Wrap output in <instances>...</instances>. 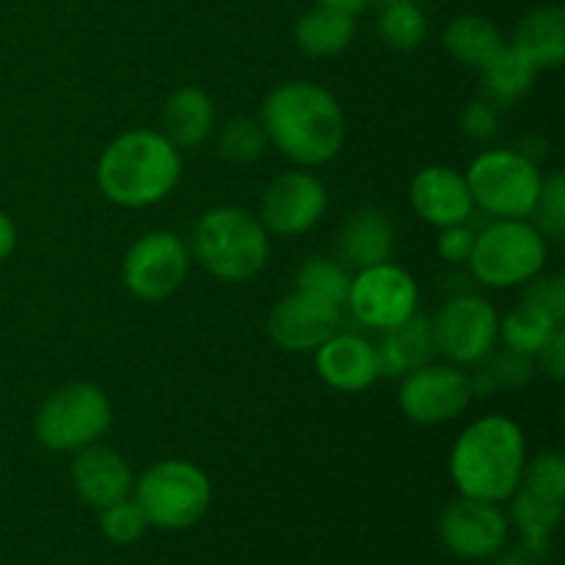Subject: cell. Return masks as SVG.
Segmentation results:
<instances>
[{"instance_id":"obj_19","label":"cell","mask_w":565,"mask_h":565,"mask_svg":"<svg viewBox=\"0 0 565 565\" xmlns=\"http://www.w3.org/2000/svg\"><path fill=\"white\" fill-rule=\"evenodd\" d=\"M436 351L434 323L423 315L414 312L412 318L403 320L401 326L386 331L384 342L375 348V364H379V379H397L408 370L428 362Z\"/></svg>"},{"instance_id":"obj_34","label":"cell","mask_w":565,"mask_h":565,"mask_svg":"<svg viewBox=\"0 0 565 565\" xmlns=\"http://www.w3.org/2000/svg\"><path fill=\"white\" fill-rule=\"evenodd\" d=\"M489 373L494 375L497 386L519 390V386L527 384L530 375H533V362H530V356H524V353L502 351L500 356L494 359V364H491Z\"/></svg>"},{"instance_id":"obj_32","label":"cell","mask_w":565,"mask_h":565,"mask_svg":"<svg viewBox=\"0 0 565 565\" xmlns=\"http://www.w3.org/2000/svg\"><path fill=\"white\" fill-rule=\"evenodd\" d=\"M533 213L539 215V224L544 226V232L561 241L565 232V177L561 171L544 180Z\"/></svg>"},{"instance_id":"obj_30","label":"cell","mask_w":565,"mask_h":565,"mask_svg":"<svg viewBox=\"0 0 565 565\" xmlns=\"http://www.w3.org/2000/svg\"><path fill=\"white\" fill-rule=\"evenodd\" d=\"M522 489L544 497V500L563 502L565 500V461L561 452H541L533 463H524Z\"/></svg>"},{"instance_id":"obj_33","label":"cell","mask_w":565,"mask_h":565,"mask_svg":"<svg viewBox=\"0 0 565 565\" xmlns=\"http://www.w3.org/2000/svg\"><path fill=\"white\" fill-rule=\"evenodd\" d=\"M524 301L533 303L535 309L550 315L552 320L563 323L565 320V281L563 276H546V279H539L527 290Z\"/></svg>"},{"instance_id":"obj_13","label":"cell","mask_w":565,"mask_h":565,"mask_svg":"<svg viewBox=\"0 0 565 565\" xmlns=\"http://www.w3.org/2000/svg\"><path fill=\"white\" fill-rule=\"evenodd\" d=\"M439 535L452 555L463 561H486L505 546L508 516L497 508V502L461 497L441 513Z\"/></svg>"},{"instance_id":"obj_1","label":"cell","mask_w":565,"mask_h":565,"mask_svg":"<svg viewBox=\"0 0 565 565\" xmlns=\"http://www.w3.org/2000/svg\"><path fill=\"white\" fill-rule=\"evenodd\" d=\"M263 130L301 166L329 163L345 143V114L318 83L296 81L274 88L263 103Z\"/></svg>"},{"instance_id":"obj_35","label":"cell","mask_w":565,"mask_h":565,"mask_svg":"<svg viewBox=\"0 0 565 565\" xmlns=\"http://www.w3.org/2000/svg\"><path fill=\"white\" fill-rule=\"evenodd\" d=\"M475 237H478V232L469 230L467 224L445 226L439 235V254L447 263H463V259H469V254H472Z\"/></svg>"},{"instance_id":"obj_25","label":"cell","mask_w":565,"mask_h":565,"mask_svg":"<svg viewBox=\"0 0 565 565\" xmlns=\"http://www.w3.org/2000/svg\"><path fill=\"white\" fill-rule=\"evenodd\" d=\"M483 88L494 103H513L524 97L535 81V66L513 44H502L483 66Z\"/></svg>"},{"instance_id":"obj_37","label":"cell","mask_w":565,"mask_h":565,"mask_svg":"<svg viewBox=\"0 0 565 565\" xmlns=\"http://www.w3.org/2000/svg\"><path fill=\"white\" fill-rule=\"evenodd\" d=\"M541 362H544V370L555 381H561L565 375V329L563 323L552 331V337L546 340V345L541 348Z\"/></svg>"},{"instance_id":"obj_22","label":"cell","mask_w":565,"mask_h":565,"mask_svg":"<svg viewBox=\"0 0 565 565\" xmlns=\"http://www.w3.org/2000/svg\"><path fill=\"white\" fill-rule=\"evenodd\" d=\"M213 103L199 88H180L163 108V136L180 149H196L213 130Z\"/></svg>"},{"instance_id":"obj_24","label":"cell","mask_w":565,"mask_h":565,"mask_svg":"<svg viewBox=\"0 0 565 565\" xmlns=\"http://www.w3.org/2000/svg\"><path fill=\"white\" fill-rule=\"evenodd\" d=\"M505 44L500 28L478 14H461L447 22L445 47L458 64L480 70Z\"/></svg>"},{"instance_id":"obj_10","label":"cell","mask_w":565,"mask_h":565,"mask_svg":"<svg viewBox=\"0 0 565 565\" xmlns=\"http://www.w3.org/2000/svg\"><path fill=\"white\" fill-rule=\"evenodd\" d=\"M417 281L392 263L370 265L351 279L348 301L356 320L373 329L390 331L417 312Z\"/></svg>"},{"instance_id":"obj_15","label":"cell","mask_w":565,"mask_h":565,"mask_svg":"<svg viewBox=\"0 0 565 565\" xmlns=\"http://www.w3.org/2000/svg\"><path fill=\"white\" fill-rule=\"evenodd\" d=\"M342 307L315 298L309 292L292 290L274 307L268 320L270 340L290 353L318 351L329 337L337 334Z\"/></svg>"},{"instance_id":"obj_7","label":"cell","mask_w":565,"mask_h":565,"mask_svg":"<svg viewBox=\"0 0 565 565\" xmlns=\"http://www.w3.org/2000/svg\"><path fill=\"white\" fill-rule=\"evenodd\" d=\"M546 243L535 226L500 218L475 237L469 265L478 281L489 287H516L544 270Z\"/></svg>"},{"instance_id":"obj_9","label":"cell","mask_w":565,"mask_h":565,"mask_svg":"<svg viewBox=\"0 0 565 565\" xmlns=\"http://www.w3.org/2000/svg\"><path fill=\"white\" fill-rule=\"evenodd\" d=\"M191 257L185 243L171 232H149L127 252L121 276L127 290L141 301H163L185 281Z\"/></svg>"},{"instance_id":"obj_6","label":"cell","mask_w":565,"mask_h":565,"mask_svg":"<svg viewBox=\"0 0 565 565\" xmlns=\"http://www.w3.org/2000/svg\"><path fill=\"white\" fill-rule=\"evenodd\" d=\"M132 491L147 524L160 530L191 527L207 513L213 500L207 475L188 461L154 463L138 478Z\"/></svg>"},{"instance_id":"obj_14","label":"cell","mask_w":565,"mask_h":565,"mask_svg":"<svg viewBox=\"0 0 565 565\" xmlns=\"http://www.w3.org/2000/svg\"><path fill=\"white\" fill-rule=\"evenodd\" d=\"M329 193L318 177L307 171H287L279 174L268 185L263 196V226H268L274 235L292 237L312 230L326 213Z\"/></svg>"},{"instance_id":"obj_41","label":"cell","mask_w":565,"mask_h":565,"mask_svg":"<svg viewBox=\"0 0 565 565\" xmlns=\"http://www.w3.org/2000/svg\"><path fill=\"white\" fill-rule=\"evenodd\" d=\"M315 3L331 6V9L348 11V14H356V11H362L364 6H367V0H315Z\"/></svg>"},{"instance_id":"obj_3","label":"cell","mask_w":565,"mask_h":565,"mask_svg":"<svg viewBox=\"0 0 565 565\" xmlns=\"http://www.w3.org/2000/svg\"><path fill=\"white\" fill-rule=\"evenodd\" d=\"M524 458L522 428L508 417H483L458 436L450 475L463 497L502 502L522 483Z\"/></svg>"},{"instance_id":"obj_42","label":"cell","mask_w":565,"mask_h":565,"mask_svg":"<svg viewBox=\"0 0 565 565\" xmlns=\"http://www.w3.org/2000/svg\"><path fill=\"white\" fill-rule=\"evenodd\" d=\"M384 3H395V0H384Z\"/></svg>"},{"instance_id":"obj_8","label":"cell","mask_w":565,"mask_h":565,"mask_svg":"<svg viewBox=\"0 0 565 565\" xmlns=\"http://www.w3.org/2000/svg\"><path fill=\"white\" fill-rule=\"evenodd\" d=\"M110 403L94 384H66L36 414V439L53 452H77L110 428Z\"/></svg>"},{"instance_id":"obj_20","label":"cell","mask_w":565,"mask_h":565,"mask_svg":"<svg viewBox=\"0 0 565 565\" xmlns=\"http://www.w3.org/2000/svg\"><path fill=\"white\" fill-rule=\"evenodd\" d=\"M511 44L535 70H557L565 61V11L561 6L530 11L513 31Z\"/></svg>"},{"instance_id":"obj_38","label":"cell","mask_w":565,"mask_h":565,"mask_svg":"<svg viewBox=\"0 0 565 565\" xmlns=\"http://www.w3.org/2000/svg\"><path fill=\"white\" fill-rule=\"evenodd\" d=\"M17 246V230L11 224V218L6 213H0V263L14 252Z\"/></svg>"},{"instance_id":"obj_23","label":"cell","mask_w":565,"mask_h":565,"mask_svg":"<svg viewBox=\"0 0 565 565\" xmlns=\"http://www.w3.org/2000/svg\"><path fill=\"white\" fill-rule=\"evenodd\" d=\"M356 22L353 14L331 6H315L296 22V42L309 55H337L353 42Z\"/></svg>"},{"instance_id":"obj_29","label":"cell","mask_w":565,"mask_h":565,"mask_svg":"<svg viewBox=\"0 0 565 565\" xmlns=\"http://www.w3.org/2000/svg\"><path fill=\"white\" fill-rule=\"evenodd\" d=\"M265 147H268V136H265L263 125L246 119V116L232 119L218 136V152L230 163H254V160L263 158Z\"/></svg>"},{"instance_id":"obj_11","label":"cell","mask_w":565,"mask_h":565,"mask_svg":"<svg viewBox=\"0 0 565 565\" xmlns=\"http://www.w3.org/2000/svg\"><path fill=\"white\" fill-rule=\"evenodd\" d=\"M500 318L478 296H458L441 307L434 323L436 348L456 364H478L494 348Z\"/></svg>"},{"instance_id":"obj_12","label":"cell","mask_w":565,"mask_h":565,"mask_svg":"<svg viewBox=\"0 0 565 565\" xmlns=\"http://www.w3.org/2000/svg\"><path fill=\"white\" fill-rule=\"evenodd\" d=\"M472 401L469 375L441 364H419L403 375L401 408L408 419L423 425H441L463 414Z\"/></svg>"},{"instance_id":"obj_31","label":"cell","mask_w":565,"mask_h":565,"mask_svg":"<svg viewBox=\"0 0 565 565\" xmlns=\"http://www.w3.org/2000/svg\"><path fill=\"white\" fill-rule=\"evenodd\" d=\"M147 516L143 511L138 508L136 500H119L114 505L103 508V516H99V530L108 541L114 544L127 546V544H136L143 533H147Z\"/></svg>"},{"instance_id":"obj_21","label":"cell","mask_w":565,"mask_h":565,"mask_svg":"<svg viewBox=\"0 0 565 565\" xmlns=\"http://www.w3.org/2000/svg\"><path fill=\"white\" fill-rule=\"evenodd\" d=\"M337 246L351 268L362 270L370 265L390 263L392 252H395V226L386 215L375 213V210H362L342 226Z\"/></svg>"},{"instance_id":"obj_5","label":"cell","mask_w":565,"mask_h":565,"mask_svg":"<svg viewBox=\"0 0 565 565\" xmlns=\"http://www.w3.org/2000/svg\"><path fill=\"white\" fill-rule=\"evenodd\" d=\"M467 185L472 202L489 215L524 221L527 215H533L535 204H539L544 177L527 154L511 152V149H491L472 160L467 171Z\"/></svg>"},{"instance_id":"obj_2","label":"cell","mask_w":565,"mask_h":565,"mask_svg":"<svg viewBox=\"0 0 565 565\" xmlns=\"http://www.w3.org/2000/svg\"><path fill=\"white\" fill-rule=\"evenodd\" d=\"M182 160L174 143L154 130H130L105 147L97 185L121 207H149L174 191Z\"/></svg>"},{"instance_id":"obj_40","label":"cell","mask_w":565,"mask_h":565,"mask_svg":"<svg viewBox=\"0 0 565 565\" xmlns=\"http://www.w3.org/2000/svg\"><path fill=\"white\" fill-rule=\"evenodd\" d=\"M491 565H535V563L530 561L522 550H519V552H497L494 563Z\"/></svg>"},{"instance_id":"obj_27","label":"cell","mask_w":565,"mask_h":565,"mask_svg":"<svg viewBox=\"0 0 565 565\" xmlns=\"http://www.w3.org/2000/svg\"><path fill=\"white\" fill-rule=\"evenodd\" d=\"M296 290L342 307L348 301V290H351V276H348L345 265L334 263V259L312 257L298 270Z\"/></svg>"},{"instance_id":"obj_16","label":"cell","mask_w":565,"mask_h":565,"mask_svg":"<svg viewBox=\"0 0 565 565\" xmlns=\"http://www.w3.org/2000/svg\"><path fill=\"white\" fill-rule=\"evenodd\" d=\"M408 196H412L419 218L441 226V230L452 224H467L475 210L467 177L447 169V166H430V169L419 171L414 177Z\"/></svg>"},{"instance_id":"obj_4","label":"cell","mask_w":565,"mask_h":565,"mask_svg":"<svg viewBox=\"0 0 565 565\" xmlns=\"http://www.w3.org/2000/svg\"><path fill=\"white\" fill-rule=\"evenodd\" d=\"M193 257L215 279H252L268 259L263 221L243 207L210 210L193 230Z\"/></svg>"},{"instance_id":"obj_39","label":"cell","mask_w":565,"mask_h":565,"mask_svg":"<svg viewBox=\"0 0 565 565\" xmlns=\"http://www.w3.org/2000/svg\"><path fill=\"white\" fill-rule=\"evenodd\" d=\"M469 390H472V395H491V392L497 390L494 375H491L489 370H483V373L472 375V379H469Z\"/></svg>"},{"instance_id":"obj_26","label":"cell","mask_w":565,"mask_h":565,"mask_svg":"<svg viewBox=\"0 0 565 565\" xmlns=\"http://www.w3.org/2000/svg\"><path fill=\"white\" fill-rule=\"evenodd\" d=\"M557 326H561L557 320H552L550 315L524 301L502 320V340H505L508 351L524 353V356L533 359L539 356L541 348L546 345V340H550Z\"/></svg>"},{"instance_id":"obj_36","label":"cell","mask_w":565,"mask_h":565,"mask_svg":"<svg viewBox=\"0 0 565 565\" xmlns=\"http://www.w3.org/2000/svg\"><path fill=\"white\" fill-rule=\"evenodd\" d=\"M461 125L469 138L486 141V138H491L497 132V110L491 108L489 103H478V99H475V103H469L467 108H463Z\"/></svg>"},{"instance_id":"obj_18","label":"cell","mask_w":565,"mask_h":565,"mask_svg":"<svg viewBox=\"0 0 565 565\" xmlns=\"http://www.w3.org/2000/svg\"><path fill=\"white\" fill-rule=\"evenodd\" d=\"M315 367L329 386L362 392L379 379L375 345L359 334H334L315 351Z\"/></svg>"},{"instance_id":"obj_28","label":"cell","mask_w":565,"mask_h":565,"mask_svg":"<svg viewBox=\"0 0 565 565\" xmlns=\"http://www.w3.org/2000/svg\"><path fill=\"white\" fill-rule=\"evenodd\" d=\"M379 31L392 47L414 50L423 44L425 33H428V20H425L423 9L414 6L412 0H395V3H386L379 20Z\"/></svg>"},{"instance_id":"obj_17","label":"cell","mask_w":565,"mask_h":565,"mask_svg":"<svg viewBox=\"0 0 565 565\" xmlns=\"http://www.w3.org/2000/svg\"><path fill=\"white\" fill-rule=\"evenodd\" d=\"M72 486L86 505L103 511L130 494L132 472L116 450L88 445L77 450V458L72 461Z\"/></svg>"}]
</instances>
